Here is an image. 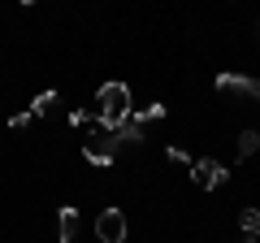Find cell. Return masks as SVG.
<instances>
[{"mask_svg": "<svg viewBox=\"0 0 260 243\" xmlns=\"http://www.w3.org/2000/svg\"><path fill=\"white\" fill-rule=\"evenodd\" d=\"M95 104H100V109H95V122H100L104 131H117L121 122L130 117V87L126 83H104L100 87V96H95Z\"/></svg>", "mask_w": 260, "mask_h": 243, "instance_id": "cell-1", "label": "cell"}, {"mask_svg": "<svg viewBox=\"0 0 260 243\" xmlns=\"http://www.w3.org/2000/svg\"><path fill=\"white\" fill-rule=\"evenodd\" d=\"M117 148H121L117 131H104L100 122H95V131H91V143L83 148V157L91 161V165H113V157H117Z\"/></svg>", "mask_w": 260, "mask_h": 243, "instance_id": "cell-2", "label": "cell"}, {"mask_svg": "<svg viewBox=\"0 0 260 243\" xmlns=\"http://www.w3.org/2000/svg\"><path fill=\"white\" fill-rule=\"evenodd\" d=\"M225 178H230V169L221 165V161H213V157H200V161H191V183L200 191H213V187H221Z\"/></svg>", "mask_w": 260, "mask_h": 243, "instance_id": "cell-3", "label": "cell"}, {"mask_svg": "<svg viewBox=\"0 0 260 243\" xmlns=\"http://www.w3.org/2000/svg\"><path fill=\"white\" fill-rule=\"evenodd\" d=\"M95 239L100 243H126V213L121 208H100V217H95Z\"/></svg>", "mask_w": 260, "mask_h": 243, "instance_id": "cell-4", "label": "cell"}, {"mask_svg": "<svg viewBox=\"0 0 260 243\" xmlns=\"http://www.w3.org/2000/svg\"><path fill=\"white\" fill-rule=\"evenodd\" d=\"M217 92H234V96H251L260 104V78L247 74H217Z\"/></svg>", "mask_w": 260, "mask_h": 243, "instance_id": "cell-5", "label": "cell"}, {"mask_svg": "<svg viewBox=\"0 0 260 243\" xmlns=\"http://www.w3.org/2000/svg\"><path fill=\"white\" fill-rule=\"evenodd\" d=\"M56 226H61V243H74V234H78V208L61 204V213H56Z\"/></svg>", "mask_w": 260, "mask_h": 243, "instance_id": "cell-6", "label": "cell"}, {"mask_svg": "<svg viewBox=\"0 0 260 243\" xmlns=\"http://www.w3.org/2000/svg\"><path fill=\"white\" fill-rule=\"evenodd\" d=\"M256 148H260V131H243V135H239V148H234V157L247 161V157H256Z\"/></svg>", "mask_w": 260, "mask_h": 243, "instance_id": "cell-7", "label": "cell"}, {"mask_svg": "<svg viewBox=\"0 0 260 243\" xmlns=\"http://www.w3.org/2000/svg\"><path fill=\"white\" fill-rule=\"evenodd\" d=\"M117 139H121V143H143L148 135H143V126H139L135 117H126V122L117 126Z\"/></svg>", "mask_w": 260, "mask_h": 243, "instance_id": "cell-8", "label": "cell"}, {"mask_svg": "<svg viewBox=\"0 0 260 243\" xmlns=\"http://www.w3.org/2000/svg\"><path fill=\"white\" fill-rule=\"evenodd\" d=\"M56 100H61L56 92H39V96H35V104L26 109V113H30V122H35V117H44V113H52V104H56Z\"/></svg>", "mask_w": 260, "mask_h": 243, "instance_id": "cell-9", "label": "cell"}, {"mask_svg": "<svg viewBox=\"0 0 260 243\" xmlns=\"http://www.w3.org/2000/svg\"><path fill=\"white\" fill-rule=\"evenodd\" d=\"M239 226H243L247 239H260V208H243V213H239Z\"/></svg>", "mask_w": 260, "mask_h": 243, "instance_id": "cell-10", "label": "cell"}, {"mask_svg": "<svg viewBox=\"0 0 260 243\" xmlns=\"http://www.w3.org/2000/svg\"><path fill=\"white\" fill-rule=\"evenodd\" d=\"M130 117L139 122V126H148V122H160V117H165V104H148V109H139V113H130Z\"/></svg>", "mask_w": 260, "mask_h": 243, "instance_id": "cell-11", "label": "cell"}, {"mask_svg": "<svg viewBox=\"0 0 260 243\" xmlns=\"http://www.w3.org/2000/svg\"><path fill=\"white\" fill-rule=\"evenodd\" d=\"M165 157H169V161H174V165H186V169H191V157H186V152H182V148H169V152H165Z\"/></svg>", "mask_w": 260, "mask_h": 243, "instance_id": "cell-12", "label": "cell"}, {"mask_svg": "<svg viewBox=\"0 0 260 243\" xmlns=\"http://www.w3.org/2000/svg\"><path fill=\"white\" fill-rule=\"evenodd\" d=\"M70 126H91V113H83V109H74V113H70Z\"/></svg>", "mask_w": 260, "mask_h": 243, "instance_id": "cell-13", "label": "cell"}, {"mask_svg": "<svg viewBox=\"0 0 260 243\" xmlns=\"http://www.w3.org/2000/svg\"><path fill=\"white\" fill-rule=\"evenodd\" d=\"M26 122H30V113H13V117H9V126H13V131H22Z\"/></svg>", "mask_w": 260, "mask_h": 243, "instance_id": "cell-14", "label": "cell"}, {"mask_svg": "<svg viewBox=\"0 0 260 243\" xmlns=\"http://www.w3.org/2000/svg\"><path fill=\"white\" fill-rule=\"evenodd\" d=\"M247 243H260V239H247Z\"/></svg>", "mask_w": 260, "mask_h": 243, "instance_id": "cell-15", "label": "cell"}]
</instances>
